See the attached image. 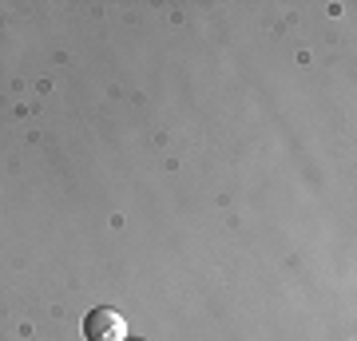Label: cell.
<instances>
[{"label":"cell","mask_w":357,"mask_h":341,"mask_svg":"<svg viewBox=\"0 0 357 341\" xmlns=\"http://www.w3.org/2000/svg\"><path fill=\"white\" fill-rule=\"evenodd\" d=\"M123 338H128V321H123L119 310H112V305L88 310V317H84V341H123Z\"/></svg>","instance_id":"obj_1"},{"label":"cell","mask_w":357,"mask_h":341,"mask_svg":"<svg viewBox=\"0 0 357 341\" xmlns=\"http://www.w3.org/2000/svg\"><path fill=\"white\" fill-rule=\"evenodd\" d=\"M123 341H139V338H123Z\"/></svg>","instance_id":"obj_2"}]
</instances>
